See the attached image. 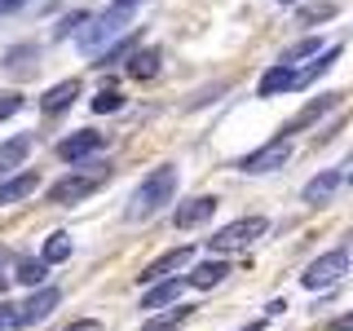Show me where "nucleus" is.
Masks as SVG:
<instances>
[{
    "label": "nucleus",
    "mask_w": 353,
    "mask_h": 331,
    "mask_svg": "<svg viewBox=\"0 0 353 331\" xmlns=\"http://www.w3.org/2000/svg\"><path fill=\"white\" fill-rule=\"evenodd\" d=\"M265 234V217H239V221H230V225H221L212 239H208V248L216 252V257H225V252H243V248H252Z\"/></svg>",
    "instance_id": "4"
},
{
    "label": "nucleus",
    "mask_w": 353,
    "mask_h": 331,
    "mask_svg": "<svg viewBox=\"0 0 353 331\" xmlns=\"http://www.w3.org/2000/svg\"><path fill=\"white\" fill-rule=\"evenodd\" d=\"M159 49H132L128 53V75L132 80H154L159 75Z\"/></svg>",
    "instance_id": "20"
},
{
    "label": "nucleus",
    "mask_w": 353,
    "mask_h": 331,
    "mask_svg": "<svg viewBox=\"0 0 353 331\" xmlns=\"http://www.w3.org/2000/svg\"><path fill=\"white\" fill-rule=\"evenodd\" d=\"M323 53V44H318V36H305V40H296L292 49H283V66H292V62H301V58H318Z\"/></svg>",
    "instance_id": "25"
},
{
    "label": "nucleus",
    "mask_w": 353,
    "mask_h": 331,
    "mask_svg": "<svg viewBox=\"0 0 353 331\" xmlns=\"http://www.w3.org/2000/svg\"><path fill=\"white\" fill-rule=\"evenodd\" d=\"M331 331H353V309L340 314V318H331Z\"/></svg>",
    "instance_id": "35"
},
{
    "label": "nucleus",
    "mask_w": 353,
    "mask_h": 331,
    "mask_svg": "<svg viewBox=\"0 0 353 331\" xmlns=\"http://www.w3.org/2000/svg\"><path fill=\"white\" fill-rule=\"evenodd\" d=\"M14 314H18V305H5V301H0V331H14Z\"/></svg>",
    "instance_id": "31"
},
{
    "label": "nucleus",
    "mask_w": 353,
    "mask_h": 331,
    "mask_svg": "<svg viewBox=\"0 0 353 331\" xmlns=\"http://www.w3.org/2000/svg\"><path fill=\"white\" fill-rule=\"evenodd\" d=\"M185 323H190V309L176 305V309H168V314H150L146 323H141V331H176V327H185Z\"/></svg>",
    "instance_id": "21"
},
{
    "label": "nucleus",
    "mask_w": 353,
    "mask_h": 331,
    "mask_svg": "<svg viewBox=\"0 0 353 331\" xmlns=\"http://www.w3.org/2000/svg\"><path fill=\"white\" fill-rule=\"evenodd\" d=\"M27 0H0V14H14V9H22Z\"/></svg>",
    "instance_id": "36"
},
{
    "label": "nucleus",
    "mask_w": 353,
    "mask_h": 331,
    "mask_svg": "<svg viewBox=\"0 0 353 331\" xmlns=\"http://www.w3.org/2000/svg\"><path fill=\"white\" fill-rule=\"evenodd\" d=\"M336 102H340V93H323V97H314V102H309V106L301 110V115H292V119L283 124V137L292 141V132H305V128H314L318 119L327 115V110H336Z\"/></svg>",
    "instance_id": "11"
},
{
    "label": "nucleus",
    "mask_w": 353,
    "mask_h": 331,
    "mask_svg": "<svg viewBox=\"0 0 353 331\" xmlns=\"http://www.w3.org/2000/svg\"><path fill=\"white\" fill-rule=\"evenodd\" d=\"M44 265H62V261H71V234H49L44 239V257H40Z\"/></svg>",
    "instance_id": "24"
},
{
    "label": "nucleus",
    "mask_w": 353,
    "mask_h": 331,
    "mask_svg": "<svg viewBox=\"0 0 353 331\" xmlns=\"http://www.w3.org/2000/svg\"><path fill=\"white\" fill-rule=\"evenodd\" d=\"M14 279H18L22 287H44V279H49V265H44V261H31V257H22V261L14 265Z\"/></svg>",
    "instance_id": "22"
},
{
    "label": "nucleus",
    "mask_w": 353,
    "mask_h": 331,
    "mask_svg": "<svg viewBox=\"0 0 353 331\" xmlns=\"http://www.w3.org/2000/svg\"><path fill=\"white\" fill-rule=\"evenodd\" d=\"M62 331H106L102 323H97V318H75L71 327H62Z\"/></svg>",
    "instance_id": "32"
},
{
    "label": "nucleus",
    "mask_w": 353,
    "mask_h": 331,
    "mask_svg": "<svg viewBox=\"0 0 353 331\" xmlns=\"http://www.w3.org/2000/svg\"><path fill=\"white\" fill-rule=\"evenodd\" d=\"M292 84H296V71H292V66H283V62H274L270 71L261 75V84H256V97H279V93H287Z\"/></svg>",
    "instance_id": "17"
},
{
    "label": "nucleus",
    "mask_w": 353,
    "mask_h": 331,
    "mask_svg": "<svg viewBox=\"0 0 353 331\" xmlns=\"http://www.w3.org/2000/svg\"><path fill=\"white\" fill-rule=\"evenodd\" d=\"M14 265H18V257L9 248H0V287H5V270H14Z\"/></svg>",
    "instance_id": "33"
},
{
    "label": "nucleus",
    "mask_w": 353,
    "mask_h": 331,
    "mask_svg": "<svg viewBox=\"0 0 353 331\" xmlns=\"http://www.w3.org/2000/svg\"><path fill=\"white\" fill-rule=\"evenodd\" d=\"M287 314V301H283V296H279V301H270V305H265V318H283Z\"/></svg>",
    "instance_id": "34"
},
{
    "label": "nucleus",
    "mask_w": 353,
    "mask_h": 331,
    "mask_svg": "<svg viewBox=\"0 0 353 331\" xmlns=\"http://www.w3.org/2000/svg\"><path fill=\"white\" fill-rule=\"evenodd\" d=\"M84 18H88V14H66V18L58 22V27H53V36H58V40H66V36H75V31L84 27Z\"/></svg>",
    "instance_id": "29"
},
{
    "label": "nucleus",
    "mask_w": 353,
    "mask_h": 331,
    "mask_svg": "<svg viewBox=\"0 0 353 331\" xmlns=\"http://www.w3.org/2000/svg\"><path fill=\"white\" fill-rule=\"evenodd\" d=\"M190 257H194V248H172V252H163V257H154L146 270L137 274V283H163L168 279V274H176V270H185V265H190Z\"/></svg>",
    "instance_id": "9"
},
{
    "label": "nucleus",
    "mask_w": 353,
    "mask_h": 331,
    "mask_svg": "<svg viewBox=\"0 0 353 331\" xmlns=\"http://www.w3.org/2000/svg\"><path fill=\"white\" fill-rule=\"evenodd\" d=\"M185 279H163V283H150V292L141 296V309H163V305H176Z\"/></svg>",
    "instance_id": "18"
},
{
    "label": "nucleus",
    "mask_w": 353,
    "mask_h": 331,
    "mask_svg": "<svg viewBox=\"0 0 353 331\" xmlns=\"http://www.w3.org/2000/svg\"><path fill=\"white\" fill-rule=\"evenodd\" d=\"M128 53H132V36H128V40H119V44H110L106 53H97V66H110V62L128 58Z\"/></svg>",
    "instance_id": "28"
},
{
    "label": "nucleus",
    "mask_w": 353,
    "mask_h": 331,
    "mask_svg": "<svg viewBox=\"0 0 353 331\" xmlns=\"http://www.w3.org/2000/svg\"><path fill=\"white\" fill-rule=\"evenodd\" d=\"M336 62H340V44H331V49H323V53H318L314 62L305 66V71H296V84H292V88H305V84H314L318 75H327V71H331Z\"/></svg>",
    "instance_id": "19"
},
{
    "label": "nucleus",
    "mask_w": 353,
    "mask_h": 331,
    "mask_svg": "<svg viewBox=\"0 0 353 331\" xmlns=\"http://www.w3.org/2000/svg\"><path fill=\"white\" fill-rule=\"evenodd\" d=\"M132 27V9H115L110 5L106 14L97 18H84V27L75 31V44H80V53H88V58H97V53H106L110 44H115L124 31Z\"/></svg>",
    "instance_id": "1"
},
{
    "label": "nucleus",
    "mask_w": 353,
    "mask_h": 331,
    "mask_svg": "<svg viewBox=\"0 0 353 331\" xmlns=\"http://www.w3.org/2000/svg\"><path fill=\"white\" fill-rule=\"evenodd\" d=\"M279 5H296V0H279Z\"/></svg>",
    "instance_id": "39"
},
{
    "label": "nucleus",
    "mask_w": 353,
    "mask_h": 331,
    "mask_svg": "<svg viewBox=\"0 0 353 331\" xmlns=\"http://www.w3.org/2000/svg\"><path fill=\"white\" fill-rule=\"evenodd\" d=\"M349 239H353V234H349Z\"/></svg>",
    "instance_id": "41"
},
{
    "label": "nucleus",
    "mask_w": 353,
    "mask_h": 331,
    "mask_svg": "<svg viewBox=\"0 0 353 331\" xmlns=\"http://www.w3.org/2000/svg\"><path fill=\"white\" fill-rule=\"evenodd\" d=\"M36 185H40L36 172H14V177H5V181H0V208L31 199V194H36Z\"/></svg>",
    "instance_id": "14"
},
{
    "label": "nucleus",
    "mask_w": 353,
    "mask_h": 331,
    "mask_svg": "<svg viewBox=\"0 0 353 331\" xmlns=\"http://www.w3.org/2000/svg\"><path fill=\"white\" fill-rule=\"evenodd\" d=\"M287 159H292V141H287V137H274V141H265V146H256L252 154H243V159H239V172L265 177V172L283 168Z\"/></svg>",
    "instance_id": "6"
},
{
    "label": "nucleus",
    "mask_w": 353,
    "mask_h": 331,
    "mask_svg": "<svg viewBox=\"0 0 353 331\" xmlns=\"http://www.w3.org/2000/svg\"><path fill=\"white\" fill-rule=\"evenodd\" d=\"M18 110H22V93H0V124L9 115H18Z\"/></svg>",
    "instance_id": "30"
},
{
    "label": "nucleus",
    "mask_w": 353,
    "mask_h": 331,
    "mask_svg": "<svg viewBox=\"0 0 353 331\" xmlns=\"http://www.w3.org/2000/svg\"><path fill=\"white\" fill-rule=\"evenodd\" d=\"M225 279H230V261H225V257H216V261L194 265V270L185 274V287H199V292H208V287H221Z\"/></svg>",
    "instance_id": "13"
},
{
    "label": "nucleus",
    "mask_w": 353,
    "mask_h": 331,
    "mask_svg": "<svg viewBox=\"0 0 353 331\" xmlns=\"http://www.w3.org/2000/svg\"><path fill=\"white\" fill-rule=\"evenodd\" d=\"M349 181H353V172H349Z\"/></svg>",
    "instance_id": "40"
},
{
    "label": "nucleus",
    "mask_w": 353,
    "mask_h": 331,
    "mask_svg": "<svg viewBox=\"0 0 353 331\" xmlns=\"http://www.w3.org/2000/svg\"><path fill=\"white\" fill-rule=\"evenodd\" d=\"M110 177V163H88V168H75L58 177V181L49 185V203H80V199H88L97 190V185H106Z\"/></svg>",
    "instance_id": "3"
},
{
    "label": "nucleus",
    "mask_w": 353,
    "mask_h": 331,
    "mask_svg": "<svg viewBox=\"0 0 353 331\" xmlns=\"http://www.w3.org/2000/svg\"><path fill=\"white\" fill-rule=\"evenodd\" d=\"M102 146H106V132L84 128V132H71V137L58 141V159L62 163H80V159H88V154H97Z\"/></svg>",
    "instance_id": "8"
},
{
    "label": "nucleus",
    "mask_w": 353,
    "mask_h": 331,
    "mask_svg": "<svg viewBox=\"0 0 353 331\" xmlns=\"http://www.w3.org/2000/svg\"><path fill=\"white\" fill-rule=\"evenodd\" d=\"M27 154H31V137H27V132H22V137H9L5 146H0V181L14 177V172H22Z\"/></svg>",
    "instance_id": "15"
},
{
    "label": "nucleus",
    "mask_w": 353,
    "mask_h": 331,
    "mask_svg": "<svg viewBox=\"0 0 353 331\" xmlns=\"http://www.w3.org/2000/svg\"><path fill=\"white\" fill-rule=\"evenodd\" d=\"M340 185H345V172H340V168H323V172H318V177H309V181H305V203H331V194H336L340 190Z\"/></svg>",
    "instance_id": "12"
},
{
    "label": "nucleus",
    "mask_w": 353,
    "mask_h": 331,
    "mask_svg": "<svg viewBox=\"0 0 353 331\" xmlns=\"http://www.w3.org/2000/svg\"><path fill=\"white\" fill-rule=\"evenodd\" d=\"M243 331H265V323H248V327H243Z\"/></svg>",
    "instance_id": "38"
},
{
    "label": "nucleus",
    "mask_w": 353,
    "mask_h": 331,
    "mask_svg": "<svg viewBox=\"0 0 353 331\" xmlns=\"http://www.w3.org/2000/svg\"><path fill=\"white\" fill-rule=\"evenodd\" d=\"M58 305H62V292H58V287H36V292H31L27 301L18 305L14 327H36V323H44V318H49Z\"/></svg>",
    "instance_id": "7"
},
{
    "label": "nucleus",
    "mask_w": 353,
    "mask_h": 331,
    "mask_svg": "<svg viewBox=\"0 0 353 331\" xmlns=\"http://www.w3.org/2000/svg\"><path fill=\"white\" fill-rule=\"evenodd\" d=\"M137 5H146V0H115V9H137Z\"/></svg>",
    "instance_id": "37"
},
{
    "label": "nucleus",
    "mask_w": 353,
    "mask_h": 331,
    "mask_svg": "<svg viewBox=\"0 0 353 331\" xmlns=\"http://www.w3.org/2000/svg\"><path fill=\"white\" fill-rule=\"evenodd\" d=\"M5 71H14V75H31V71H36V44L9 49V53H5Z\"/></svg>",
    "instance_id": "23"
},
{
    "label": "nucleus",
    "mask_w": 353,
    "mask_h": 331,
    "mask_svg": "<svg viewBox=\"0 0 353 331\" xmlns=\"http://www.w3.org/2000/svg\"><path fill=\"white\" fill-rule=\"evenodd\" d=\"M124 106V93H115V88H102V93L93 97V110L97 115H110V110H119Z\"/></svg>",
    "instance_id": "27"
},
{
    "label": "nucleus",
    "mask_w": 353,
    "mask_h": 331,
    "mask_svg": "<svg viewBox=\"0 0 353 331\" xmlns=\"http://www.w3.org/2000/svg\"><path fill=\"white\" fill-rule=\"evenodd\" d=\"M216 208H221L216 194H194V199H185V203L172 212V225L176 230H194V225H203V221H212Z\"/></svg>",
    "instance_id": "10"
},
{
    "label": "nucleus",
    "mask_w": 353,
    "mask_h": 331,
    "mask_svg": "<svg viewBox=\"0 0 353 331\" xmlns=\"http://www.w3.org/2000/svg\"><path fill=\"white\" fill-rule=\"evenodd\" d=\"M172 194H176V168H172V163H163V168H154L146 181L132 190V199H128V221L154 217L163 203H172Z\"/></svg>",
    "instance_id": "2"
},
{
    "label": "nucleus",
    "mask_w": 353,
    "mask_h": 331,
    "mask_svg": "<svg viewBox=\"0 0 353 331\" xmlns=\"http://www.w3.org/2000/svg\"><path fill=\"white\" fill-rule=\"evenodd\" d=\"M75 97H80V80H62V84H53L49 93L40 97V110H44V115H62Z\"/></svg>",
    "instance_id": "16"
},
{
    "label": "nucleus",
    "mask_w": 353,
    "mask_h": 331,
    "mask_svg": "<svg viewBox=\"0 0 353 331\" xmlns=\"http://www.w3.org/2000/svg\"><path fill=\"white\" fill-rule=\"evenodd\" d=\"M327 18H336V5H331V0H323V5H305L301 14H296V22H327Z\"/></svg>",
    "instance_id": "26"
},
{
    "label": "nucleus",
    "mask_w": 353,
    "mask_h": 331,
    "mask_svg": "<svg viewBox=\"0 0 353 331\" xmlns=\"http://www.w3.org/2000/svg\"><path fill=\"white\" fill-rule=\"evenodd\" d=\"M345 274H349V248H331L301 274V287L305 292H323V287H336Z\"/></svg>",
    "instance_id": "5"
}]
</instances>
